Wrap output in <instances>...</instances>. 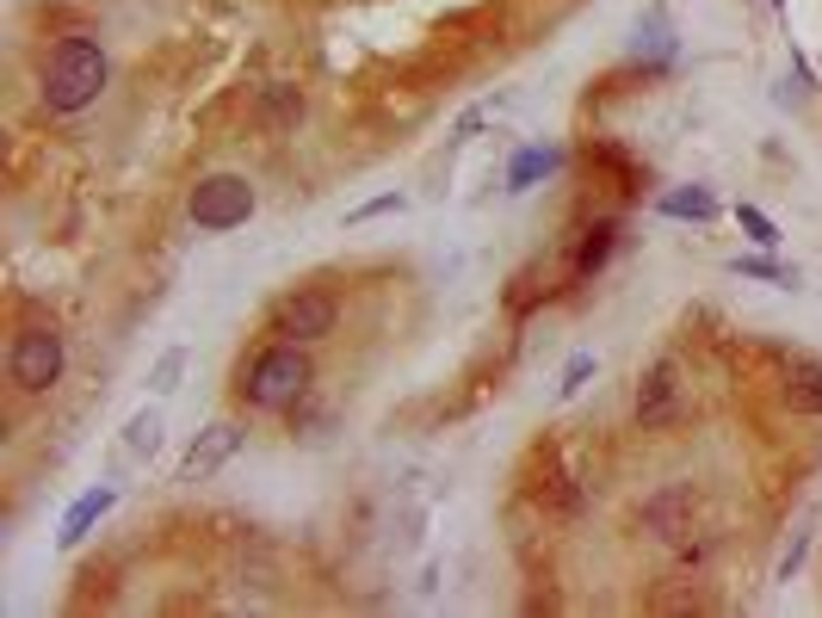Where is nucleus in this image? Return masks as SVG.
I'll list each match as a JSON object with an SVG mask.
<instances>
[{
	"label": "nucleus",
	"instance_id": "20e7f679",
	"mask_svg": "<svg viewBox=\"0 0 822 618\" xmlns=\"http://www.w3.org/2000/svg\"><path fill=\"white\" fill-rule=\"evenodd\" d=\"M254 204H260V192H254L242 173H211V180L192 185L186 211H192V223H199V230L223 235V230H235V223H248Z\"/></svg>",
	"mask_w": 822,
	"mask_h": 618
},
{
	"label": "nucleus",
	"instance_id": "aec40b11",
	"mask_svg": "<svg viewBox=\"0 0 822 618\" xmlns=\"http://www.w3.org/2000/svg\"><path fill=\"white\" fill-rule=\"evenodd\" d=\"M180 371H186V347H173V353H161V365H156V396L180 390Z\"/></svg>",
	"mask_w": 822,
	"mask_h": 618
},
{
	"label": "nucleus",
	"instance_id": "5701e85b",
	"mask_svg": "<svg viewBox=\"0 0 822 618\" xmlns=\"http://www.w3.org/2000/svg\"><path fill=\"white\" fill-rule=\"evenodd\" d=\"M773 7H779V0H773Z\"/></svg>",
	"mask_w": 822,
	"mask_h": 618
},
{
	"label": "nucleus",
	"instance_id": "f8f14e48",
	"mask_svg": "<svg viewBox=\"0 0 822 618\" xmlns=\"http://www.w3.org/2000/svg\"><path fill=\"white\" fill-rule=\"evenodd\" d=\"M662 216H681V223H712L717 216V192L712 185H668L662 199H655Z\"/></svg>",
	"mask_w": 822,
	"mask_h": 618
},
{
	"label": "nucleus",
	"instance_id": "0eeeda50",
	"mask_svg": "<svg viewBox=\"0 0 822 618\" xmlns=\"http://www.w3.org/2000/svg\"><path fill=\"white\" fill-rule=\"evenodd\" d=\"M242 451V427L235 420H217V427H204L199 439H192V451L180 458V482H204V477H217L223 464Z\"/></svg>",
	"mask_w": 822,
	"mask_h": 618
},
{
	"label": "nucleus",
	"instance_id": "dca6fc26",
	"mask_svg": "<svg viewBox=\"0 0 822 618\" xmlns=\"http://www.w3.org/2000/svg\"><path fill=\"white\" fill-rule=\"evenodd\" d=\"M743 278H767V285H798V273L791 266H779V260H767V254H743V260H729Z\"/></svg>",
	"mask_w": 822,
	"mask_h": 618
},
{
	"label": "nucleus",
	"instance_id": "f03ea898",
	"mask_svg": "<svg viewBox=\"0 0 822 618\" xmlns=\"http://www.w3.org/2000/svg\"><path fill=\"white\" fill-rule=\"evenodd\" d=\"M316 384V365L310 353H303V340H279V347H260V353L242 365V402L248 408H260V415H273V408H291L303 390Z\"/></svg>",
	"mask_w": 822,
	"mask_h": 618
},
{
	"label": "nucleus",
	"instance_id": "6e6552de",
	"mask_svg": "<svg viewBox=\"0 0 822 618\" xmlns=\"http://www.w3.org/2000/svg\"><path fill=\"white\" fill-rule=\"evenodd\" d=\"M612 247H619V216H594L588 230H581V242H575L569 285H588V278H600L606 260H612Z\"/></svg>",
	"mask_w": 822,
	"mask_h": 618
},
{
	"label": "nucleus",
	"instance_id": "f257e3e1",
	"mask_svg": "<svg viewBox=\"0 0 822 618\" xmlns=\"http://www.w3.org/2000/svg\"><path fill=\"white\" fill-rule=\"evenodd\" d=\"M106 81H111V62H106V50L94 44V38H63V44L50 50V62H44V106L50 111H87L106 93Z\"/></svg>",
	"mask_w": 822,
	"mask_h": 618
},
{
	"label": "nucleus",
	"instance_id": "9b49d317",
	"mask_svg": "<svg viewBox=\"0 0 822 618\" xmlns=\"http://www.w3.org/2000/svg\"><path fill=\"white\" fill-rule=\"evenodd\" d=\"M786 408L791 415H822V359H791L786 365Z\"/></svg>",
	"mask_w": 822,
	"mask_h": 618
},
{
	"label": "nucleus",
	"instance_id": "6ab92c4d",
	"mask_svg": "<svg viewBox=\"0 0 822 618\" xmlns=\"http://www.w3.org/2000/svg\"><path fill=\"white\" fill-rule=\"evenodd\" d=\"M495 111H501V99H482V106H470L465 118L451 124V142H470V137H477V130H482V124L495 118Z\"/></svg>",
	"mask_w": 822,
	"mask_h": 618
},
{
	"label": "nucleus",
	"instance_id": "2eb2a0df",
	"mask_svg": "<svg viewBox=\"0 0 822 618\" xmlns=\"http://www.w3.org/2000/svg\"><path fill=\"white\" fill-rule=\"evenodd\" d=\"M538 501H551V508H557V513H575V508H581V489H575V482L563 477L557 464H551V477L538 482Z\"/></svg>",
	"mask_w": 822,
	"mask_h": 618
},
{
	"label": "nucleus",
	"instance_id": "39448f33",
	"mask_svg": "<svg viewBox=\"0 0 822 618\" xmlns=\"http://www.w3.org/2000/svg\"><path fill=\"white\" fill-rule=\"evenodd\" d=\"M334 322H341V303L328 291H316V285H303V291H285L279 303H273V334L285 340H328L334 334Z\"/></svg>",
	"mask_w": 822,
	"mask_h": 618
},
{
	"label": "nucleus",
	"instance_id": "4be33fe9",
	"mask_svg": "<svg viewBox=\"0 0 822 618\" xmlns=\"http://www.w3.org/2000/svg\"><path fill=\"white\" fill-rule=\"evenodd\" d=\"M384 211H403V199H396V192H384V199L359 204V211H353V223H365V216H384Z\"/></svg>",
	"mask_w": 822,
	"mask_h": 618
},
{
	"label": "nucleus",
	"instance_id": "f3484780",
	"mask_svg": "<svg viewBox=\"0 0 822 618\" xmlns=\"http://www.w3.org/2000/svg\"><path fill=\"white\" fill-rule=\"evenodd\" d=\"M736 223L748 230V242L755 247H779V223L767 211H755V204H736Z\"/></svg>",
	"mask_w": 822,
	"mask_h": 618
},
{
	"label": "nucleus",
	"instance_id": "9d476101",
	"mask_svg": "<svg viewBox=\"0 0 822 618\" xmlns=\"http://www.w3.org/2000/svg\"><path fill=\"white\" fill-rule=\"evenodd\" d=\"M118 508V489H111V482H99V489H87L75 501V508L63 513V532H56V544H63V551H75L81 539H87V532H94L99 520H106V513Z\"/></svg>",
	"mask_w": 822,
	"mask_h": 618
},
{
	"label": "nucleus",
	"instance_id": "1a4fd4ad",
	"mask_svg": "<svg viewBox=\"0 0 822 618\" xmlns=\"http://www.w3.org/2000/svg\"><path fill=\"white\" fill-rule=\"evenodd\" d=\"M693 508H698V494L686 489V482H674V489H662L655 501H643L637 520L650 525L655 539H681V532H693Z\"/></svg>",
	"mask_w": 822,
	"mask_h": 618
},
{
	"label": "nucleus",
	"instance_id": "7ed1b4c3",
	"mask_svg": "<svg viewBox=\"0 0 822 618\" xmlns=\"http://www.w3.org/2000/svg\"><path fill=\"white\" fill-rule=\"evenodd\" d=\"M7 371H13V384L19 390H50V384H63V371H68V340L56 322H32V328H19L13 334V353H7Z\"/></svg>",
	"mask_w": 822,
	"mask_h": 618
},
{
	"label": "nucleus",
	"instance_id": "ddd939ff",
	"mask_svg": "<svg viewBox=\"0 0 822 618\" xmlns=\"http://www.w3.org/2000/svg\"><path fill=\"white\" fill-rule=\"evenodd\" d=\"M563 168V154L557 149H544V142H532V149L513 154V168H508V192H532L538 180H551V173Z\"/></svg>",
	"mask_w": 822,
	"mask_h": 618
},
{
	"label": "nucleus",
	"instance_id": "412c9836",
	"mask_svg": "<svg viewBox=\"0 0 822 618\" xmlns=\"http://www.w3.org/2000/svg\"><path fill=\"white\" fill-rule=\"evenodd\" d=\"M594 377V353H575L569 365H563V384H557V396H575V390Z\"/></svg>",
	"mask_w": 822,
	"mask_h": 618
},
{
	"label": "nucleus",
	"instance_id": "a211bd4d",
	"mask_svg": "<svg viewBox=\"0 0 822 618\" xmlns=\"http://www.w3.org/2000/svg\"><path fill=\"white\" fill-rule=\"evenodd\" d=\"M266 118H273V124H297V118H303V93H297V87H273Z\"/></svg>",
	"mask_w": 822,
	"mask_h": 618
},
{
	"label": "nucleus",
	"instance_id": "423d86ee",
	"mask_svg": "<svg viewBox=\"0 0 822 618\" xmlns=\"http://www.w3.org/2000/svg\"><path fill=\"white\" fill-rule=\"evenodd\" d=\"M681 415V365L674 359H655L643 377H637V427H668Z\"/></svg>",
	"mask_w": 822,
	"mask_h": 618
},
{
	"label": "nucleus",
	"instance_id": "4468645a",
	"mask_svg": "<svg viewBox=\"0 0 822 618\" xmlns=\"http://www.w3.org/2000/svg\"><path fill=\"white\" fill-rule=\"evenodd\" d=\"M125 446L137 451V458H156V446H161V415H156V408H142V415H130V427H125Z\"/></svg>",
	"mask_w": 822,
	"mask_h": 618
}]
</instances>
